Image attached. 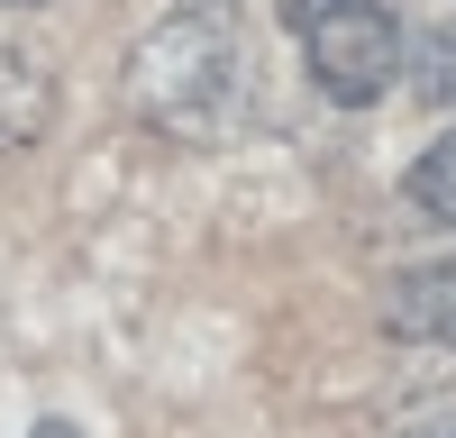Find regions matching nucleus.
I'll use <instances>...</instances> for the list:
<instances>
[{"label": "nucleus", "instance_id": "5", "mask_svg": "<svg viewBox=\"0 0 456 438\" xmlns=\"http://www.w3.org/2000/svg\"><path fill=\"white\" fill-rule=\"evenodd\" d=\"M411 201H420L438 229H456V128L420 146V165H411Z\"/></svg>", "mask_w": 456, "mask_h": 438}, {"label": "nucleus", "instance_id": "8", "mask_svg": "<svg viewBox=\"0 0 456 438\" xmlns=\"http://www.w3.org/2000/svg\"><path fill=\"white\" fill-rule=\"evenodd\" d=\"M411 438H456V429H411Z\"/></svg>", "mask_w": 456, "mask_h": 438}, {"label": "nucleus", "instance_id": "10", "mask_svg": "<svg viewBox=\"0 0 456 438\" xmlns=\"http://www.w3.org/2000/svg\"><path fill=\"white\" fill-rule=\"evenodd\" d=\"M201 10H210V0H201Z\"/></svg>", "mask_w": 456, "mask_h": 438}, {"label": "nucleus", "instance_id": "2", "mask_svg": "<svg viewBox=\"0 0 456 438\" xmlns=\"http://www.w3.org/2000/svg\"><path fill=\"white\" fill-rule=\"evenodd\" d=\"M283 28L338 110H365L402 83V19L384 0H283Z\"/></svg>", "mask_w": 456, "mask_h": 438}, {"label": "nucleus", "instance_id": "7", "mask_svg": "<svg viewBox=\"0 0 456 438\" xmlns=\"http://www.w3.org/2000/svg\"><path fill=\"white\" fill-rule=\"evenodd\" d=\"M28 438H83V429H73V420H37Z\"/></svg>", "mask_w": 456, "mask_h": 438}, {"label": "nucleus", "instance_id": "1", "mask_svg": "<svg viewBox=\"0 0 456 438\" xmlns=\"http://www.w3.org/2000/svg\"><path fill=\"white\" fill-rule=\"evenodd\" d=\"M128 110L156 137H183V146H210L247 119V101H256V55H247V36L228 28V10H174L156 19L128 46Z\"/></svg>", "mask_w": 456, "mask_h": 438}, {"label": "nucleus", "instance_id": "3", "mask_svg": "<svg viewBox=\"0 0 456 438\" xmlns=\"http://www.w3.org/2000/svg\"><path fill=\"white\" fill-rule=\"evenodd\" d=\"M384 328L420 347H456V256H429V265H402L384 283Z\"/></svg>", "mask_w": 456, "mask_h": 438}, {"label": "nucleus", "instance_id": "6", "mask_svg": "<svg viewBox=\"0 0 456 438\" xmlns=\"http://www.w3.org/2000/svg\"><path fill=\"white\" fill-rule=\"evenodd\" d=\"M411 83H420L429 110H447V119H456V19H438V28L420 36V55H411Z\"/></svg>", "mask_w": 456, "mask_h": 438}, {"label": "nucleus", "instance_id": "9", "mask_svg": "<svg viewBox=\"0 0 456 438\" xmlns=\"http://www.w3.org/2000/svg\"><path fill=\"white\" fill-rule=\"evenodd\" d=\"M0 10H28V0H0Z\"/></svg>", "mask_w": 456, "mask_h": 438}, {"label": "nucleus", "instance_id": "4", "mask_svg": "<svg viewBox=\"0 0 456 438\" xmlns=\"http://www.w3.org/2000/svg\"><path fill=\"white\" fill-rule=\"evenodd\" d=\"M55 119V83H46V64L19 55V46H0V165L28 156L37 137H46Z\"/></svg>", "mask_w": 456, "mask_h": 438}]
</instances>
